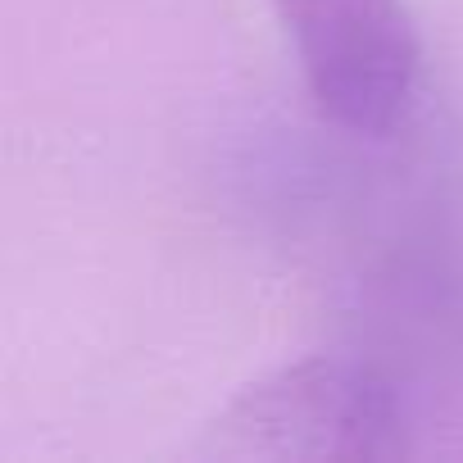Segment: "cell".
<instances>
[{"mask_svg":"<svg viewBox=\"0 0 463 463\" xmlns=\"http://www.w3.org/2000/svg\"><path fill=\"white\" fill-rule=\"evenodd\" d=\"M409 449L400 391L368 364L309 354L237 391L195 454L222 463H373Z\"/></svg>","mask_w":463,"mask_h":463,"instance_id":"6da1fadb","label":"cell"},{"mask_svg":"<svg viewBox=\"0 0 463 463\" xmlns=\"http://www.w3.org/2000/svg\"><path fill=\"white\" fill-rule=\"evenodd\" d=\"M314 105L354 137L395 132L418 96L422 42L404 0H273Z\"/></svg>","mask_w":463,"mask_h":463,"instance_id":"7a4b0ae2","label":"cell"}]
</instances>
